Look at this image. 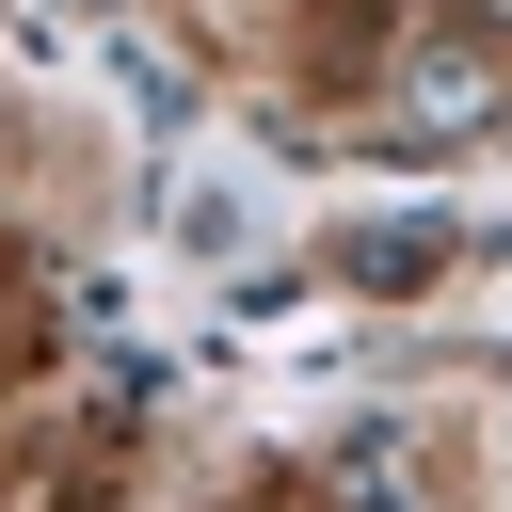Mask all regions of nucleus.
<instances>
[{
	"instance_id": "nucleus-1",
	"label": "nucleus",
	"mask_w": 512,
	"mask_h": 512,
	"mask_svg": "<svg viewBox=\"0 0 512 512\" xmlns=\"http://www.w3.org/2000/svg\"><path fill=\"white\" fill-rule=\"evenodd\" d=\"M368 112H384V144L448 160V144H480V128H496V64H480V48H400Z\"/></svg>"
},
{
	"instance_id": "nucleus-2",
	"label": "nucleus",
	"mask_w": 512,
	"mask_h": 512,
	"mask_svg": "<svg viewBox=\"0 0 512 512\" xmlns=\"http://www.w3.org/2000/svg\"><path fill=\"white\" fill-rule=\"evenodd\" d=\"M448 240H464L448 208H368V224H336V288H384V304H400V288L448 272Z\"/></svg>"
},
{
	"instance_id": "nucleus-3",
	"label": "nucleus",
	"mask_w": 512,
	"mask_h": 512,
	"mask_svg": "<svg viewBox=\"0 0 512 512\" xmlns=\"http://www.w3.org/2000/svg\"><path fill=\"white\" fill-rule=\"evenodd\" d=\"M176 256H240V192L192 176V192H176Z\"/></svg>"
},
{
	"instance_id": "nucleus-4",
	"label": "nucleus",
	"mask_w": 512,
	"mask_h": 512,
	"mask_svg": "<svg viewBox=\"0 0 512 512\" xmlns=\"http://www.w3.org/2000/svg\"><path fill=\"white\" fill-rule=\"evenodd\" d=\"M480 16H496V32H512V0H480Z\"/></svg>"
}]
</instances>
